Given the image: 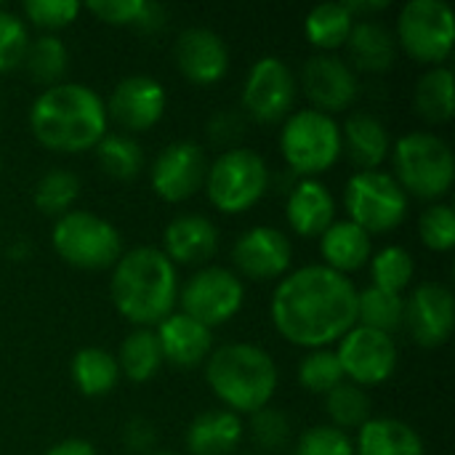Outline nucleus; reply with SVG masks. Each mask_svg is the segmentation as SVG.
<instances>
[{
    "instance_id": "f257e3e1",
    "label": "nucleus",
    "mask_w": 455,
    "mask_h": 455,
    "mask_svg": "<svg viewBox=\"0 0 455 455\" xmlns=\"http://www.w3.org/2000/svg\"><path fill=\"white\" fill-rule=\"evenodd\" d=\"M269 315L293 347L331 349L357 325V288L347 275L307 264L277 283Z\"/></svg>"
},
{
    "instance_id": "f03ea898",
    "label": "nucleus",
    "mask_w": 455,
    "mask_h": 455,
    "mask_svg": "<svg viewBox=\"0 0 455 455\" xmlns=\"http://www.w3.org/2000/svg\"><path fill=\"white\" fill-rule=\"evenodd\" d=\"M107 125L104 99L83 83L43 88L29 107L32 136L53 152H88L107 136Z\"/></svg>"
},
{
    "instance_id": "7ed1b4c3",
    "label": "nucleus",
    "mask_w": 455,
    "mask_h": 455,
    "mask_svg": "<svg viewBox=\"0 0 455 455\" xmlns=\"http://www.w3.org/2000/svg\"><path fill=\"white\" fill-rule=\"evenodd\" d=\"M115 309L136 328H157L179 304L176 264L152 245H139L117 259L109 277Z\"/></svg>"
},
{
    "instance_id": "20e7f679",
    "label": "nucleus",
    "mask_w": 455,
    "mask_h": 455,
    "mask_svg": "<svg viewBox=\"0 0 455 455\" xmlns=\"http://www.w3.org/2000/svg\"><path fill=\"white\" fill-rule=\"evenodd\" d=\"M277 365L269 352L256 344H224L205 360V381L216 400L243 416L267 408L277 392Z\"/></svg>"
},
{
    "instance_id": "39448f33",
    "label": "nucleus",
    "mask_w": 455,
    "mask_h": 455,
    "mask_svg": "<svg viewBox=\"0 0 455 455\" xmlns=\"http://www.w3.org/2000/svg\"><path fill=\"white\" fill-rule=\"evenodd\" d=\"M395 181L403 192L419 200H440L455 181V157L451 144L429 131H413L395 141L392 149Z\"/></svg>"
},
{
    "instance_id": "423d86ee",
    "label": "nucleus",
    "mask_w": 455,
    "mask_h": 455,
    "mask_svg": "<svg viewBox=\"0 0 455 455\" xmlns=\"http://www.w3.org/2000/svg\"><path fill=\"white\" fill-rule=\"evenodd\" d=\"M280 152L293 173L315 179L333 168L341 157V125L333 115L312 107L291 112L280 131Z\"/></svg>"
},
{
    "instance_id": "0eeeda50",
    "label": "nucleus",
    "mask_w": 455,
    "mask_h": 455,
    "mask_svg": "<svg viewBox=\"0 0 455 455\" xmlns=\"http://www.w3.org/2000/svg\"><path fill=\"white\" fill-rule=\"evenodd\" d=\"M51 245L64 264L88 272L109 269L123 256L117 227L91 211H69L59 216L51 229Z\"/></svg>"
},
{
    "instance_id": "6e6552de",
    "label": "nucleus",
    "mask_w": 455,
    "mask_h": 455,
    "mask_svg": "<svg viewBox=\"0 0 455 455\" xmlns=\"http://www.w3.org/2000/svg\"><path fill=\"white\" fill-rule=\"evenodd\" d=\"M269 187L267 160L245 147H232L221 152L205 173V192L216 211L221 213H245L251 211Z\"/></svg>"
},
{
    "instance_id": "1a4fd4ad",
    "label": "nucleus",
    "mask_w": 455,
    "mask_h": 455,
    "mask_svg": "<svg viewBox=\"0 0 455 455\" xmlns=\"http://www.w3.org/2000/svg\"><path fill=\"white\" fill-rule=\"evenodd\" d=\"M411 197L387 171H357L344 187L349 221L368 235H387L408 216Z\"/></svg>"
},
{
    "instance_id": "9d476101",
    "label": "nucleus",
    "mask_w": 455,
    "mask_h": 455,
    "mask_svg": "<svg viewBox=\"0 0 455 455\" xmlns=\"http://www.w3.org/2000/svg\"><path fill=\"white\" fill-rule=\"evenodd\" d=\"M397 45L416 61L440 67L451 59L455 19L443 0H408L397 16Z\"/></svg>"
},
{
    "instance_id": "9b49d317",
    "label": "nucleus",
    "mask_w": 455,
    "mask_h": 455,
    "mask_svg": "<svg viewBox=\"0 0 455 455\" xmlns=\"http://www.w3.org/2000/svg\"><path fill=\"white\" fill-rule=\"evenodd\" d=\"M243 301L245 285L227 267H203L179 291L181 312L211 331L229 323L243 309Z\"/></svg>"
},
{
    "instance_id": "f8f14e48",
    "label": "nucleus",
    "mask_w": 455,
    "mask_h": 455,
    "mask_svg": "<svg viewBox=\"0 0 455 455\" xmlns=\"http://www.w3.org/2000/svg\"><path fill=\"white\" fill-rule=\"evenodd\" d=\"M299 83L280 56H261L251 64L243 85L245 112L264 125L283 123L296 104Z\"/></svg>"
},
{
    "instance_id": "ddd939ff",
    "label": "nucleus",
    "mask_w": 455,
    "mask_h": 455,
    "mask_svg": "<svg viewBox=\"0 0 455 455\" xmlns=\"http://www.w3.org/2000/svg\"><path fill=\"white\" fill-rule=\"evenodd\" d=\"M344 379L363 389L387 384L397 371V344L389 333L355 325L336 347Z\"/></svg>"
},
{
    "instance_id": "4468645a",
    "label": "nucleus",
    "mask_w": 455,
    "mask_h": 455,
    "mask_svg": "<svg viewBox=\"0 0 455 455\" xmlns=\"http://www.w3.org/2000/svg\"><path fill=\"white\" fill-rule=\"evenodd\" d=\"M208 157L195 141H171L149 168V184L165 203H184L205 187Z\"/></svg>"
},
{
    "instance_id": "2eb2a0df",
    "label": "nucleus",
    "mask_w": 455,
    "mask_h": 455,
    "mask_svg": "<svg viewBox=\"0 0 455 455\" xmlns=\"http://www.w3.org/2000/svg\"><path fill=\"white\" fill-rule=\"evenodd\" d=\"M165 104L168 96L163 83L149 75L123 77L109 93V101H104L107 117H112L120 128L131 133H144L155 128L165 115Z\"/></svg>"
},
{
    "instance_id": "dca6fc26",
    "label": "nucleus",
    "mask_w": 455,
    "mask_h": 455,
    "mask_svg": "<svg viewBox=\"0 0 455 455\" xmlns=\"http://www.w3.org/2000/svg\"><path fill=\"white\" fill-rule=\"evenodd\" d=\"M301 88L317 112H344L355 104L360 83L357 72L347 64V59L336 53H315L304 61Z\"/></svg>"
},
{
    "instance_id": "f3484780",
    "label": "nucleus",
    "mask_w": 455,
    "mask_h": 455,
    "mask_svg": "<svg viewBox=\"0 0 455 455\" xmlns=\"http://www.w3.org/2000/svg\"><path fill=\"white\" fill-rule=\"evenodd\" d=\"M291 259H293V248L285 232L267 224L243 232L232 248L235 275L248 280H277L288 275Z\"/></svg>"
},
{
    "instance_id": "a211bd4d",
    "label": "nucleus",
    "mask_w": 455,
    "mask_h": 455,
    "mask_svg": "<svg viewBox=\"0 0 455 455\" xmlns=\"http://www.w3.org/2000/svg\"><path fill=\"white\" fill-rule=\"evenodd\" d=\"M453 293L443 283H421L405 299L403 325H408V331L419 347H424V349L443 347L453 333Z\"/></svg>"
},
{
    "instance_id": "6ab92c4d",
    "label": "nucleus",
    "mask_w": 455,
    "mask_h": 455,
    "mask_svg": "<svg viewBox=\"0 0 455 455\" xmlns=\"http://www.w3.org/2000/svg\"><path fill=\"white\" fill-rule=\"evenodd\" d=\"M179 72L195 85H216L229 69V48L221 35L208 27H189L173 45Z\"/></svg>"
},
{
    "instance_id": "aec40b11",
    "label": "nucleus",
    "mask_w": 455,
    "mask_h": 455,
    "mask_svg": "<svg viewBox=\"0 0 455 455\" xmlns=\"http://www.w3.org/2000/svg\"><path fill=\"white\" fill-rule=\"evenodd\" d=\"M155 336L160 344L163 363H171L173 368L181 371H192L203 365L213 352V331L187 317L184 312L168 315L157 325Z\"/></svg>"
},
{
    "instance_id": "412c9836",
    "label": "nucleus",
    "mask_w": 455,
    "mask_h": 455,
    "mask_svg": "<svg viewBox=\"0 0 455 455\" xmlns=\"http://www.w3.org/2000/svg\"><path fill=\"white\" fill-rule=\"evenodd\" d=\"M219 251V229L208 216L200 213H181L171 219L163 232V253L173 264L195 267L205 264Z\"/></svg>"
},
{
    "instance_id": "4be33fe9",
    "label": "nucleus",
    "mask_w": 455,
    "mask_h": 455,
    "mask_svg": "<svg viewBox=\"0 0 455 455\" xmlns=\"http://www.w3.org/2000/svg\"><path fill=\"white\" fill-rule=\"evenodd\" d=\"M341 152L349 155L357 171H381L392 152L384 120L371 112H352L341 125Z\"/></svg>"
},
{
    "instance_id": "5701e85b",
    "label": "nucleus",
    "mask_w": 455,
    "mask_h": 455,
    "mask_svg": "<svg viewBox=\"0 0 455 455\" xmlns=\"http://www.w3.org/2000/svg\"><path fill=\"white\" fill-rule=\"evenodd\" d=\"M288 224L301 237H320L336 221V200L320 179H301L285 203Z\"/></svg>"
},
{
    "instance_id": "b1692460",
    "label": "nucleus",
    "mask_w": 455,
    "mask_h": 455,
    "mask_svg": "<svg viewBox=\"0 0 455 455\" xmlns=\"http://www.w3.org/2000/svg\"><path fill=\"white\" fill-rule=\"evenodd\" d=\"M320 256H323V267L349 277V272H357L371 261L373 243L368 232H363L357 224L344 219V221H333L320 235Z\"/></svg>"
},
{
    "instance_id": "393cba45",
    "label": "nucleus",
    "mask_w": 455,
    "mask_h": 455,
    "mask_svg": "<svg viewBox=\"0 0 455 455\" xmlns=\"http://www.w3.org/2000/svg\"><path fill=\"white\" fill-rule=\"evenodd\" d=\"M243 443V419L227 408L205 411L187 427V451L192 455H232Z\"/></svg>"
},
{
    "instance_id": "a878e982",
    "label": "nucleus",
    "mask_w": 455,
    "mask_h": 455,
    "mask_svg": "<svg viewBox=\"0 0 455 455\" xmlns=\"http://www.w3.org/2000/svg\"><path fill=\"white\" fill-rule=\"evenodd\" d=\"M347 53H349V67L357 72H387L395 64L397 56V40L389 27L373 19L355 21L349 37H347Z\"/></svg>"
},
{
    "instance_id": "bb28decb",
    "label": "nucleus",
    "mask_w": 455,
    "mask_h": 455,
    "mask_svg": "<svg viewBox=\"0 0 455 455\" xmlns=\"http://www.w3.org/2000/svg\"><path fill=\"white\" fill-rule=\"evenodd\" d=\"M355 455H424V440L400 419H368L357 429Z\"/></svg>"
},
{
    "instance_id": "cd10ccee",
    "label": "nucleus",
    "mask_w": 455,
    "mask_h": 455,
    "mask_svg": "<svg viewBox=\"0 0 455 455\" xmlns=\"http://www.w3.org/2000/svg\"><path fill=\"white\" fill-rule=\"evenodd\" d=\"M69 373H72L77 392L85 397H104L120 381V368H117L115 355H109L101 347L80 349L69 363Z\"/></svg>"
},
{
    "instance_id": "c85d7f7f",
    "label": "nucleus",
    "mask_w": 455,
    "mask_h": 455,
    "mask_svg": "<svg viewBox=\"0 0 455 455\" xmlns=\"http://www.w3.org/2000/svg\"><path fill=\"white\" fill-rule=\"evenodd\" d=\"M117 368L120 376H125L131 384H147L149 379L157 376V371L163 368V355H160V344L152 328H136L131 331L117 352Z\"/></svg>"
},
{
    "instance_id": "c756f323",
    "label": "nucleus",
    "mask_w": 455,
    "mask_h": 455,
    "mask_svg": "<svg viewBox=\"0 0 455 455\" xmlns=\"http://www.w3.org/2000/svg\"><path fill=\"white\" fill-rule=\"evenodd\" d=\"M453 72L451 67H432L413 91V104L416 112L427 123H448L455 115L453 96Z\"/></svg>"
},
{
    "instance_id": "7c9ffc66",
    "label": "nucleus",
    "mask_w": 455,
    "mask_h": 455,
    "mask_svg": "<svg viewBox=\"0 0 455 455\" xmlns=\"http://www.w3.org/2000/svg\"><path fill=\"white\" fill-rule=\"evenodd\" d=\"M355 27V16L347 11L344 3H323L307 13L304 32L307 40L320 48V53H333L341 48Z\"/></svg>"
},
{
    "instance_id": "2f4dec72",
    "label": "nucleus",
    "mask_w": 455,
    "mask_h": 455,
    "mask_svg": "<svg viewBox=\"0 0 455 455\" xmlns=\"http://www.w3.org/2000/svg\"><path fill=\"white\" fill-rule=\"evenodd\" d=\"M93 149L101 171L115 181H131L144 171V149L128 133H107Z\"/></svg>"
},
{
    "instance_id": "473e14b6",
    "label": "nucleus",
    "mask_w": 455,
    "mask_h": 455,
    "mask_svg": "<svg viewBox=\"0 0 455 455\" xmlns=\"http://www.w3.org/2000/svg\"><path fill=\"white\" fill-rule=\"evenodd\" d=\"M67 61H69V51H67L64 40L59 35H40L27 45L21 64L37 85L51 88V85L61 83V77L67 72Z\"/></svg>"
},
{
    "instance_id": "72a5a7b5",
    "label": "nucleus",
    "mask_w": 455,
    "mask_h": 455,
    "mask_svg": "<svg viewBox=\"0 0 455 455\" xmlns=\"http://www.w3.org/2000/svg\"><path fill=\"white\" fill-rule=\"evenodd\" d=\"M403 320H405V299L400 293H389L373 285L357 291V325L392 336L397 328H403Z\"/></svg>"
},
{
    "instance_id": "f704fd0d",
    "label": "nucleus",
    "mask_w": 455,
    "mask_h": 455,
    "mask_svg": "<svg viewBox=\"0 0 455 455\" xmlns=\"http://www.w3.org/2000/svg\"><path fill=\"white\" fill-rule=\"evenodd\" d=\"M80 195V179L67 168H51L45 171L32 192V203L43 216H64L72 211V203Z\"/></svg>"
},
{
    "instance_id": "c9c22d12",
    "label": "nucleus",
    "mask_w": 455,
    "mask_h": 455,
    "mask_svg": "<svg viewBox=\"0 0 455 455\" xmlns=\"http://www.w3.org/2000/svg\"><path fill=\"white\" fill-rule=\"evenodd\" d=\"M371 397L363 387L341 381L336 389H331L325 395V413L333 421L336 429L349 432V429H360L371 416Z\"/></svg>"
},
{
    "instance_id": "e433bc0d",
    "label": "nucleus",
    "mask_w": 455,
    "mask_h": 455,
    "mask_svg": "<svg viewBox=\"0 0 455 455\" xmlns=\"http://www.w3.org/2000/svg\"><path fill=\"white\" fill-rule=\"evenodd\" d=\"M413 272H416V261H413L411 251L403 248V245H387L376 256H371L373 288L403 296V291L413 280Z\"/></svg>"
},
{
    "instance_id": "4c0bfd02",
    "label": "nucleus",
    "mask_w": 455,
    "mask_h": 455,
    "mask_svg": "<svg viewBox=\"0 0 455 455\" xmlns=\"http://www.w3.org/2000/svg\"><path fill=\"white\" fill-rule=\"evenodd\" d=\"M344 379L341 363L336 357V349H312L301 363H299V384L307 392L315 395H328L336 389Z\"/></svg>"
},
{
    "instance_id": "58836bf2",
    "label": "nucleus",
    "mask_w": 455,
    "mask_h": 455,
    "mask_svg": "<svg viewBox=\"0 0 455 455\" xmlns=\"http://www.w3.org/2000/svg\"><path fill=\"white\" fill-rule=\"evenodd\" d=\"M421 243L435 253H448L455 245V213L451 205L435 203L419 219Z\"/></svg>"
},
{
    "instance_id": "ea45409f",
    "label": "nucleus",
    "mask_w": 455,
    "mask_h": 455,
    "mask_svg": "<svg viewBox=\"0 0 455 455\" xmlns=\"http://www.w3.org/2000/svg\"><path fill=\"white\" fill-rule=\"evenodd\" d=\"M21 11L29 24L45 29V35H53L56 29L72 24L83 11V5L77 0H27Z\"/></svg>"
},
{
    "instance_id": "a19ab883",
    "label": "nucleus",
    "mask_w": 455,
    "mask_h": 455,
    "mask_svg": "<svg viewBox=\"0 0 455 455\" xmlns=\"http://www.w3.org/2000/svg\"><path fill=\"white\" fill-rule=\"evenodd\" d=\"M27 45H29L27 21L0 8V72L16 69L24 61Z\"/></svg>"
},
{
    "instance_id": "79ce46f5",
    "label": "nucleus",
    "mask_w": 455,
    "mask_h": 455,
    "mask_svg": "<svg viewBox=\"0 0 455 455\" xmlns=\"http://www.w3.org/2000/svg\"><path fill=\"white\" fill-rule=\"evenodd\" d=\"M296 455H355V440L349 437V432L320 424L299 437Z\"/></svg>"
},
{
    "instance_id": "37998d69",
    "label": "nucleus",
    "mask_w": 455,
    "mask_h": 455,
    "mask_svg": "<svg viewBox=\"0 0 455 455\" xmlns=\"http://www.w3.org/2000/svg\"><path fill=\"white\" fill-rule=\"evenodd\" d=\"M251 432H253V440L259 448L269 451V453H277L288 445L291 440V421L285 413L275 411V408H261L253 413L251 419Z\"/></svg>"
},
{
    "instance_id": "c03bdc74",
    "label": "nucleus",
    "mask_w": 455,
    "mask_h": 455,
    "mask_svg": "<svg viewBox=\"0 0 455 455\" xmlns=\"http://www.w3.org/2000/svg\"><path fill=\"white\" fill-rule=\"evenodd\" d=\"M147 8H149L147 0H91V3H85V11H91L104 24L136 27V29L144 19Z\"/></svg>"
},
{
    "instance_id": "a18cd8bd",
    "label": "nucleus",
    "mask_w": 455,
    "mask_h": 455,
    "mask_svg": "<svg viewBox=\"0 0 455 455\" xmlns=\"http://www.w3.org/2000/svg\"><path fill=\"white\" fill-rule=\"evenodd\" d=\"M155 440H157V432L155 427L147 421V419H131L125 424V432H123V443L131 453L149 455L155 448Z\"/></svg>"
},
{
    "instance_id": "49530a36",
    "label": "nucleus",
    "mask_w": 455,
    "mask_h": 455,
    "mask_svg": "<svg viewBox=\"0 0 455 455\" xmlns=\"http://www.w3.org/2000/svg\"><path fill=\"white\" fill-rule=\"evenodd\" d=\"M43 455H99V453H96V448H93L88 440L69 437V440H61V443H56L53 448H48Z\"/></svg>"
},
{
    "instance_id": "de8ad7c7",
    "label": "nucleus",
    "mask_w": 455,
    "mask_h": 455,
    "mask_svg": "<svg viewBox=\"0 0 455 455\" xmlns=\"http://www.w3.org/2000/svg\"><path fill=\"white\" fill-rule=\"evenodd\" d=\"M344 5H347V11L357 19V16H365V13L384 11V8L389 5V0H347Z\"/></svg>"
},
{
    "instance_id": "09e8293b",
    "label": "nucleus",
    "mask_w": 455,
    "mask_h": 455,
    "mask_svg": "<svg viewBox=\"0 0 455 455\" xmlns=\"http://www.w3.org/2000/svg\"><path fill=\"white\" fill-rule=\"evenodd\" d=\"M149 455H179V453H171V451H152Z\"/></svg>"
},
{
    "instance_id": "8fccbe9b",
    "label": "nucleus",
    "mask_w": 455,
    "mask_h": 455,
    "mask_svg": "<svg viewBox=\"0 0 455 455\" xmlns=\"http://www.w3.org/2000/svg\"><path fill=\"white\" fill-rule=\"evenodd\" d=\"M0 165H3V157H0Z\"/></svg>"
},
{
    "instance_id": "3c124183",
    "label": "nucleus",
    "mask_w": 455,
    "mask_h": 455,
    "mask_svg": "<svg viewBox=\"0 0 455 455\" xmlns=\"http://www.w3.org/2000/svg\"><path fill=\"white\" fill-rule=\"evenodd\" d=\"M0 8H3V5H0Z\"/></svg>"
}]
</instances>
